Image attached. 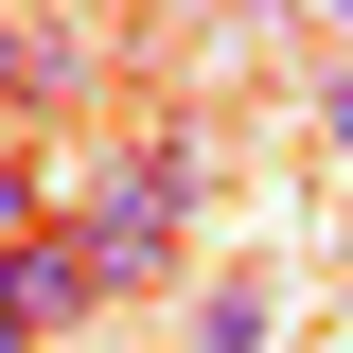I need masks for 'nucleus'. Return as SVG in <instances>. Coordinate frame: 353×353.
<instances>
[{"mask_svg":"<svg viewBox=\"0 0 353 353\" xmlns=\"http://www.w3.org/2000/svg\"><path fill=\"white\" fill-rule=\"evenodd\" d=\"M194 194H212V141H194V124L124 141V159L88 176V212H71L88 283H106V301H159V283H176V248H194Z\"/></svg>","mask_w":353,"mask_h":353,"instance_id":"obj_1","label":"nucleus"},{"mask_svg":"<svg viewBox=\"0 0 353 353\" xmlns=\"http://www.w3.org/2000/svg\"><path fill=\"white\" fill-rule=\"evenodd\" d=\"M88 301H106V283H88L71 230H0V353H53Z\"/></svg>","mask_w":353,"mask_h":353,"instance_id":"obj_2","label":"nucleus"},{"mask_svg":"<svg viewBox=\"0 0 353 353\" xmlns=\"http://www.w3.org/2000/svg\"><path fill=\"white\" fill-rule=\"evenodd\" d=\"M194 353H265V283H230V301L194 318Z\"/></svg>","mask_w":353,"mask_h":353,"instance_id":"obj_3","label":"nucleus"},{"mask_svg":"<svg viewBox=\"0 0 353 353\" xmlns=\"http://www.w3.org/2000/svg\"><path fill=\"white\" fill-rule=\"evenodd\" d=\"M318 141H336V159H353V71H318Z\"/></svg>","mask_w":353,"mask_h":353,"instance_id":"obj_4","label":"nucleus"}]
</instances>
